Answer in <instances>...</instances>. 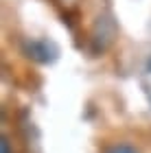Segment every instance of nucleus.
Segmentation results:
<instances>
[{"label": "nucleus", "mask_w": 151, "mask_h": 153, "mask_svg": "<svg viewBox=\"0 0 151 153\" xmlns=\"http://www.w3.org/2000/svg\"><path fill=\"white\" fill-rule=\"evenodd\" d=\"M31 53L33 57H37L39 61H48V48H46V44H42V42H35V44H31Z\"/></svg>", "instance_id": "1"}, {"label": "nucleus", "mask_w": 151, "mask_h": 153, "mask_svg": "<svg viewBox=\"0 0 151 153\" xmlns=\"http://www.w3.org/2000/svg\"><path fill=\"white\" fill-rule=\"evenodd\" d=\"M107 153H136L132 147H127V144H116V147H112Z\"/></svg>", "instance_id": "2"}, {"label": "nucleus", "mask_w": 151, "mask_h": 153, "mask_svg": "<svg viewBox=\"0 0 151 153\" xmlns=\"http://www.w3.org/2000/svg\"><path fill=\"white\" fill-rule=\"evenodd\" d=\"M0 153H9V144H7V140L0 142Z\"/></svg>", "instance_id": "3"}]
</instances>
